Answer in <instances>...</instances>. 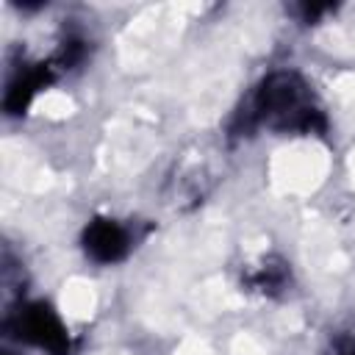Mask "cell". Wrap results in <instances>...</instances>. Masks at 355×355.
I'll return each instance as SVG.
<instances>
[{
    "label": "cell",
    "mask_w": 355,
    "mask_h": 355,
    "mask_svg": "<svg viewBox=\"0 0 355 355\" xmlns=\"http://www.w3.org/2000/svg\"><path fill=\"white\" fill-rule=\"evenodd\" d=\"M244 286L250 291L263 294V297H277L291 286V269H288V263L283 258L269 255L244 277Z\"/></svg>",
    "instance_id": "cell-5"
},
{
    "label": "cell",
    "mask_w": 355,
    "mask_h": 355,
    "mask_svg": "<svg viewBox=\"0 0 355 355\" xmlns=\"http://www.w3.org/2000/svg\"><path fill=\"white\" fill-rule=\"evenodd\" d=\"M3 355H14V352H3Z\"/></svg>",
    "instance_id": "cell-8"
},
{
    "label": "cell",
    "mask_w": 355,
    "mask_h": 355,
    "mask_svg": "<svg viewBox=\"0 0 355 355\" xmlns=\"http://www.w3.org/2000/svg\"><path fill=\"white\" fill-rule=\"evenodd\" d=\"M3 327L17 341L36 347L47 355H72V336L58 311L44 300H25L8 311Z\"/></svg>",
    "instance_id": "cell-2"
},
{
    "label": "cell",
    "mask_w": 355,
    "mask_h": 355,
    "mask_svg": "<svg viewBox=\"0 0 355 355\" xmlns=\"http://www.w3.org/2000/svg\"><path fill=\"white\" fill-rule=\"evenodd\" d=\"M333 355H355V333H338L330 341Z\"/></svg>",
    "instance_id": "cell-6"
},
{
    "label": "cell",
    "mask_w": 355,
    "mask_h": 355,
    "mask_svg": "<svg viewBox=\"0 0 355 355\" xmlns=\"http://www.w3.org/2000/svg\"><path fill=\"white\" fill-rule=\"evenodd\" d=\"M133 244H136L133 227L114 216H94L86 222V227L80 233V247H83L86 258L100 266L125 261L130 255Z\"/></svg>",
    "instance_id": "cell-3"
},
{
    "label": "cell",
    "mask_w": 355,
    "mask_h": 355,
    "mask_svg": "<svg viewBox=\"0 0 355 355\" xmlns=\"http://www.w3.org/2000/svg\"><path fill=\"white\" fill-rule=\"evenodd\" d=\"M300 11V17H302V22H316L322 14H327V11H333V6H300L297 8Z\"/></svg>",
    "instance_id": "cell-7"
},
{
    "label": "cell",
    "mask_w": 355,
    "mask_h": 355,
    "mask_svg": "<svg viewBox=\"0 0 355 355\" xmlns=\"http://www.w3.org/2000/svg\"><path fill=\"white\" fill-rule=\"evenodd\" d=\"M255 128L283 136H322L327 133V116L311 83L297 69H275L252 89L244 108L236 114L239 133Z\"/></svg>",
    "instance_id": "cell-1"
},
{
    "label": "cell",
    "mask_w": 355,
    "mask_h": 355,
    "mask_svg": "<svg viewBox=\"0 0 355 355\" xmlns=\"http://www.w3.org/2000/svg\"><path fill=\"white\" fill-rule=\"evenodd\" d=\"M58 75H61V69L55 67L53 58L14 64L11 72H8V80H6V92H3V108H6V114L8 116L25 114L28 105L36 100V94L42 89H47Z\"/></svg>",
    "instance_id": "cell-4"
}]
</instances>
